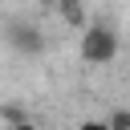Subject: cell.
<instances>
[{
	"mask_svg": "<svg viewBox=\"0 0 130 130\" xmlns=\"http://www.w3.org/2000/svg\"><path fill=\"white\" fill-rule=\"evenodd\" d=\"M118 57V32L110 24H89L81 32V61L85 65H110Z\"/></svg>",
	"mask_w": 130,
	"mask_h": 130,
	"instance_id": "cell-1",
	"label": "cell"
},
{
	"mask_svg": "<svg viewBox=\"0 0 130 130\" xmlns=\"http://www.w3.org/2000/svg\"><path fill=\"white\" fill-rule=\"evenodd\" d=\"M4 41H8L16 53H24V57L45 53V32H41L37 24H28V20H12V24H8V32H4Z\"/></svg>",
	"mask_w": 130,
	"mask_h": 130,
	"instance_id": "cell-2",
	"label": "cell"
},
{
	"mask_svg": "<svg viewBox=\"0 0 130 130\" xmlns=\"http://www.w3.org/2000/svg\"><path fill=\"white\" fill-rule=\"evenodd\" d=\"M57 16H61L69 28H89V24H85V8H81L77 0H65V4H57Z\"/></svg>",
	"mask_w": 130,
	"mask_h": 130,
	"instance_id": "cell-3",
	"label": "cell"
},
{
	"mask_svg": "<svg viewBox=\"0 0 130 130\" xmlns=\"http://www.w3.org/2000/svg\"><path fill=\"white\" fill-rule=\"evenodd\" d=\"M0 118H4V122H8V130H12V126H20V122H28V118H24V110H20V106H0Z\"/></svg>",
	"mask_w": 130,
	"mask_h": 130,
	"instance_id": "cell-4",
	"label": "cell"
},
{
	"mask_svg": "<svg viewBox=\"0 0 130 130\" xmlns=\"http://www.w3.org/2000/svg\"><path fill=\"white\" fill-rule=\"evenodd\" d=\"M106 122H110V130H130V110H114Z\"/></svg>",
	"mask_w": 130,
	"mask_h": 130,
	"instance_id": "cell-5",
	"label": "cell"
},
{
	"mask_svg": "<svg viewBox=\"0 0 130 130\" xmlns=\"http://www.w3.org/2000/svg\"><path fill=\"white\" fill-rule=\"evenodd\" d=\"M77 130H110V122H106V118H85Z\"/></svg>",
	"mask_w": 130,
	"mask_h": 130,
	"instance_id": "cell-6",
	"label": "cell"
},
{
	"mask_svg": "<svg viewBox=\"0 0 130 130\" xmlns=\"http://www.w3.org/2000/svg\"><path fill=\"white\" fill-rule=\"evenodd\" d=\"M12 130H37V122L28 118V122H20V126H12Z\"/></svg>",
	"mask_w": 130,
	"mask_h": 130,
	"instance_id": "cell-7",
	"label": "cell"
}]
</instances>
